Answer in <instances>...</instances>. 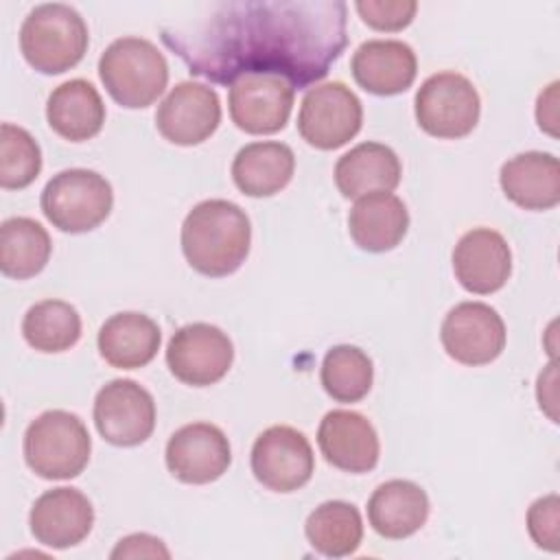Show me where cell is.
<instances>
[{
    "label": "cell",
    "mask_w": 560,
    "mask_h": 560,
    "mask_svg": "<svg viewBox=\"0 0 560 560\" xmlns=\"http://www.w3.org/2000/svg\"><path fill=\"white\" fill-rule=\"evenodd\" d=\"M343 0H219L162 26V42L190 74L232 85L243 74H276L302 90L341 57Z\"/></svg>",
    "instance_id": "1"
},
{
    "label": "cell",
    "mask_w": 560,
    "mask_h": 560,
    "mask_svg": "<svg viewBox=\"0 0 560 560\" xmlns=\"http://www.w3.org/2000/svg\"><path fill=\"white\" fill-rule=\"evenodd\" d=\"M249 243V219L228 199L197 203L182 223V252L188 265L210 278L234 273L245 262Z\"/></svg>",
    "instance_id": "2"
},
{
    "label": "cell",
    "mask_w": 560,
    "mask_h": 560,
    "mask_svg": "<svg viewBox=\"0 0 560 560\" xmlns=\"http://www.w3.org/2000/svg\"><path fill=\"white\" fill-rule=\"evenodd\" d=\"M88 42L85 20L63 2L31 9L20 28V50L26 63L42 74H61L74 68L83 59Z\"/></svg>",
    "instance_id": "3"
},
{
    "label": "cell",
    "mask_w": 560,
    "mask_h": 560,
    "mask_svg": "<svg viewBox=\"0 0 560 560\" xmlns=\"http://www.w3.org/2000/svg\"><path fill=\"white\" fill-rule=\"evenodd\" d=\"M98 77L118 105L140 109L162 96L168 83V63L153 42L118 37L101 55Z\"/></svg>",
    "instance_id": "4"
},
{
    "label": "cell",
    "mask_w": 560,
    "mask_h": 560,
    "mask_svg": "<svg viewBox=\"0 0 560 560\" xmlns=\"http://www.w3.org/2000/svg\"><path fill=\"white\" fill-rule=\"evenodd\" d=\"M92 440L77 413L50 409L39 413L24 433V459L42 479H72L90 462Z\"/></svg>",
    "instance_id": "5"
},
{
    "label": "cell",
    "mask_w": 560,
    "mask_h": 560,
    "mask_svg": "<svg viewBox=\"0 0 560 560\" xmlns=\"http://www.w3.org/2000/svg\"><path fill=\"white\" fill-rule=\"evenodd\" d=\"M42 212L61 232L83 234L98 228L112 212L109 182L90 168H66L42 190Z\"/></svg>",
    "instance_id": "6"
},
{
    "label": "cell",
    "mask_w": 560,
    "mask_h": 560,
    "mask_svg": "<svg viewBox=\"0 0 560 560\" xmlns=\"http://www.w3.org/2000/svg\"><path fill=\"white\" fill-rule=\"evenodd\" d=\"M477 88L459 72L431 74L416 92V120L433 138L457 140L479 122Z\"/></svg>",
    "instance_id": "7"
},
{
    "label": "cell",
    "mask_w": 560,
    "mask_h": 560,
    "mask_svg": "<svg viewBox=\"0 0 560 560\" xmlns=\"http://www.w3.org/2000/svg\"><path fill=\"white\" fill-rule=\"evenodd\" d=\"M363 122L359 96L341 81H328L311 88L298 112V131L302 140L322 151H335L350 142Z\"/></svg>",
    "instance_id": "8"
},
{
    "label": "cell",
    "mask_w": 560,
    "mask_h": 560,
    "mask_svg": "<svg viewBox=\"0 0 560 560\" xmlns=\"http://www.w3.org/2000/svg\"><path fill=\"white\" fill-rule=\"evenodd\" d=\"M234 361L230 337L206 322L186 324L171 337L166 346V365L171 374L192 387L219 383Z\"/></svg>",
    "instance_id": "9"
},
{
    "label": "cell",
    "mask_w": 560,
    "mask_h": 560,
    "mask_svg": "<svg viewBox=\"0 0 560 560\" xmlns=\"http://www.w3.org/2000/svg\"><path fill=\"white\" fill-rule=\"evenodd\" d=\"M315 455L306 435L287 424L265 429L252 446V472L267 490L293 492L306 486Z\"/></svg>",
    "instance_id": "10"
},
{
    "label": "cell",
    "mask_w": 560,
    "mask_h": 560,
    "mask_svg": "<svg viewBox=\"0 0 560 560\" xmlns=\"http://www.w3.org/2000/svg\"><path fill=\"white\" fill-rule=\"evenodd\" d=\"M94 424L114 446H138L155 429L153 396L131 378H114L94 398Z\"/></svg>",
    "instance_id": "11"
},
{
    "label": "cell",
    "mask_w": 560,
    "mask_h": 560,
    "mask_svg": "<svg viewBox=\"0 0 560 560\" xmlns=\"http://www.w3.org/2000/svg\"><path fill=\"white\" fill-rule=\"evenodd\" d=\"M440 339L453 361L486 365L505 348V324L490 304L459 302L446 313Z\"/></svg>",
    "instance_id": "12"
},
{
    "label": "cell",
    "mask_w": 560,
    "mask_h": 560,
    "mask_svg": "<svg viewBox=\"0 0 560 560\" xmlns=\"http://www.w3.org/2000/svg\"><path fill=\"white\" fill-rule=\"evenodd\" d=\"M295 88L276 74H243L230 85L232 122L252 136H269L289 122Z\"/></svg>",
    "instance_id": "13"
},
{
    "label": "cell",
    "mask_w": 560,
    "mask_h": 560,
    "mask_svg": "<svg viewBox=\"0 0 560 560\" xmlns=\"http://www.w3.org/2000/svg\"><path fill=\"white\" fill-rule=\"evenodd\" d=\"M221 122L219 94L203 83L182 81L177 83L155 112V127L164 140L192 147L208 140Z\"/></svg>",
    "instance_id": "14"
},
{
    "label": "cell",
    "mask_w": 560,
    "mask_h": 560,
    "mask_svg": "<svg viewBox=\"0 0 560 560\" xmlns=\"http://www.w3.org/2000/svg\"><path fill=\"white\" fill-rule=\"evenodd\" d=\"M166 468L182 483L217 481L232 462L225 433L210 422H192L177 429L166 442Z\"/></svg>",
    "instance_id": "15"
},
{
    "label": "cell",
    "mask_w": 560,
    "mask_h": 560,
    "mask_svg": "<svg viewBox=\"0 0 560 560\" xmlns=\"http://www.w3.org/2000/svg\"><path fill=\"white\" fill-rule=\"evenodd\" d=\"M317 444L330 466L354 475L370 472L381 455L376 429L365 416L350 409H332L322 418Z\"/></svg>",
    "instance_id": "16"
},
{
    "label": "cell",
    "mask_w": 560,
    "mask_h": 560,
    "mask_svg": "<svg viewBox=\"0 0 560 560\" xmlns=\"http://www.w3.org/2000/svg\"><path fill=\"white\" fill-rule=\"evenodd\" d=\"M28 525L37 542L52 549H68L92 532L94 508L77 488H52L35 499Z\"/></svg>",
    "instance_id": "17"
},
{
    "label": "cell",
    "mask_w": 560,
    "mask_h": 560,
    "mask_svg": "<svg viewBox=\"0 0 560 560\" xmlns=\"http://www.w3.org/2000/svg\"><path fill=\"white\" fill-rule=\"evenodd\" d=\"M453 271L457 282L477 295L499 291L512 273V252L508 241L490 228L466 232L453 249Z\"/></svg>",
    "instance_id": "18"
},
{
    "label": "cell",
    "mask_w": 560,
    "mask_h": 560,
    "mask_svg": "<svg viewBox=\"0 0 560 560\" xmlns=\"http://www.w3.org/2000/svg\"><path fill=\"white\" fill-rule=\"evenodd\" d=\"M350 70L365 92L394 96L411 88L418 59L413 48L400 39H368L354 50Z\"/></svg>",
    "instance_id": "19"
},
{
    "label": "cell",
    "mask_w": 560,
    "mask_h": 560,
    "mask_svg": "<svg viewBox=\"0 0 560 560\" xmlns=\"http://www.w3.org/2000/svg\"><path fill=\"white\" fill-rule=\"evenodd\" d=\"M499 184L523 210H549L560 201V162L551 153L525 151L503 162Z\"/></svg>",
    "instance_id": "20"
},
{
    "label": "cell",
    "mask_w": 560,
    "mask_h": 560,
    "mask_svg": "<svg viewBox=\"0 0 560 560\" xmlns=\"http://www.w3.org/2000/svg\"><path fill=\"white\" fill-rule=\"evenodd\" d=\"M400 160L381 142H361L335 164V184L346 199L392 192L400 184Z\"/></svg>",
    "instance_id": "21"
},
{
    "label": "cell",
    "mask_w": 560,
    "mask_h": 560,
    "mask_svg": "<svg viewBox=\"0 0 560 560\" xmlns=\"http://www.w3.org/2000/svg\"><path fill=\"white\" fill-rule=\"evenodd\" d=\"M429 516L427 492L407 479L381 483L368 501V521L372 529L392 540L416 534Z\"/></svg>",
    "instance_id": "22"
},
{
    "label": "cell",
    "mask_w": 560,
    "mask_h": 560,
    "mask_svg": "<svg viewBox=\"0 0 560 560\" xmlns=\"http://www.w3.org/2000/svg\"><path fill=\"white\" fill-rule=\"evenodd\" d=\"M160 326L144 313L125 311L112 315L98 330L101 357L118 370L144 368L160 350Z\"/></svg>",
    "instance_id": "23"
},
{
    "label": "cell",
    "mask_w": 560,
    "mask_h": 560,
    "mask_svg": "<svg viewBox=\"0 0 560 560\" xmlns=\"http://www.w3.org/2000/svg\"><path fill=\"white\" fill-rule=\"evenodd\" d=\"M409 212L400 197L392 192H372L359 197L348 214L352 241L372 254L394 249L407 234Z\"/></svg>",
    "instance_id": "24"
},
{
    "label": "cell",
    "mask_w": 560,
    "mask_h": 560,
    "mask_svg": "<svg viewBox=\"0 0 560 560\" xmlns=\"http://www.w3.org/2000/svg\"><path fill=\"white\" fill-rule=\"evenodd\" d=\"M46 120L63 140L83 142L103 129L105 105L90 81L70 79L50 92L46 103Z\"/></svg>",
    "instance_id": "25"
},
{
    "label": "cell",
    "mask_w": 560,
    "mask_h": 560,
    "mask_svg": "<svg viewBox=\"0 0 560 560\" xmlns=\"http://www.w3.org/2000/svg\"><path fill=\"white\" fill-rule=\"evenodd\" d=\"M295 155L284 142L245 144L232 162V179L247 197H271L293 177Z\"/></svg>",
    "instance_id": "26"
},
{
    "label": "cell",
    "mask_w": 560,
    "mask_h": 560,
    "mask_svg": "<svg viewBox=\"0 0 560 560\" xmlns=\"http://www.w3.org/2000/svg\"><path fill=\"white\" fill-rule=\"evenodd\" d=\"M50 252V236L35 219L11 217L0 225V269L7 278L26 280L37 276Z\"/></svg>",
    "instance_id": "27"
},
{
    "label": "cell",
    "mask_w": 560,
    "mask_h": 560,
    "mask_svg": "<svg viewBox=\"0 0 560 560\" xmlns=\"http://www.w3.org/2000/svg\"><path fill=\"white\" fill-rule=\"evenodd\" d=\"M304 534L317 553L326 558H343L359 549L363 521L352 503L324 501L308 514Z\"/></svg>",
    "instance_id": "28"
},
{
    "label": "cell",
    "mask_w": 560,
    "mask_h": 560,
    "mask_svg": "<svg viewBox=\"0 0 560 560\" xmlns=\"http://www.w3.org/2000/svg\"><path fill=\"white\" fill-rule=\"evenodd\" d=\"M22 335L39 352H63L81 337V315L63 300H42L26 311Z\"/></svg>",
    "instance_id": "29"
},
{
    "label": "cell",
    "mask_w": 560,
    "mask_h": 560,
    "mask_svg": "<svg viewBox=\"0 0 560 560\" xmlns=\"http://www.w3.org/2000/svg\"><path fill=\"white\" fill-rule=\"evenodd\" d=\"M322 387L337 402H359L374 381L372 359L357 346H332L322 361Z\"/></svg>",
    "instance_id": "30"
},
{
    "label": "cell",
    "mask_w": 560,
    "mask_h": 560,
    "mask_svg": "<svg viewBox=\"0 0 560 560\" xmlns=\"http://www.w3.org/2000/svg\"><path fill=\"white\" fill-rule=\"evenodd\" d=\"M42 171V151L35 138L11 122L0 127V186L7 190L26 188Z\"/></svg>",
    "instance_id": "31"
},
{
    "label": "cell",
    "mask_w": 560,
    "mask_h": 560,
    "mask_svg": "<svg viewBox=\"0 0 560 560\" xmlns=\"http://www.w3.org/2000/svg\"><path fill=\"white\" fill-rule=\"evenodd\" d=\"M354 9L370 28L394 33V31H402L405 26L411 24V20L418 11V2H413V0H359V2H354Z\"/></svg>",
    "instance_id": "32"
},
{
    "label": "cell",
    "mask_w": 560,
    "mask_h": 560,
    "mask_svg": "<svg viewBox=\"0 0 560 560\" xmlns=\"http://www.w3.org/2000/svg\"><path fill=\"white\" fill-rule=\"evenodd\" d=\"M527 532L532 540L547 551H558L560 542V499L547 494L536 499L527 510Z\"/></svg>",
    "instance_id": "33"
},
{
    "label": "cell",
    "mask_w": 560,
    "mask_h": 560,
    "mask_svg": "<svg viewBox=\"0 0 560 560\" xmlns=\"http://www.w3.org/2000/svg\"><path fill=\"white\" fill-rule=\"evenodd\" d=\"M109 558H171V551L164 547V542L151 534H131L118 540V545L112 549Z\"/></svg>",
    "instance_id": "34"
},
{
    "label": "cell",
    "mask_w": 560,
    "mask_h": 560,
    "mask_svg": "<svg viewBox=\"0 0 560 560\" xmlns=\"http://www.w3.org/2000/svg\"><path fill=\"white\" fill-rule=\"evenodd\" d=\"M556 103H558V81H553L545 92L538 94V103H536V120H538V127L551 136H556V122H558V109H556Z\"/></svg>",
    "instance_id": "35"
}]
</instances>
